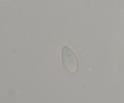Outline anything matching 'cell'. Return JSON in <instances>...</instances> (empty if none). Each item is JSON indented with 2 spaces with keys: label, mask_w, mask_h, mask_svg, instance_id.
Segmentation results:
<instances>
[{
  "label": "cell",
  "mask_w": 124,
  "mask_h": 103,
  "mask_svg": "<svg viewBox=\"0 0 124 103\" xmlns=\"http://www.w3.org/2000/svg\"><path fill=\"white\" fill-rule=\"evenodd\" d=\"M60 59L64 68L70 74H75L79 69V61L72 49L63 46L60 50Z\"/></svg>",
  "instance_id": "obj_1"
}]
</instances>
